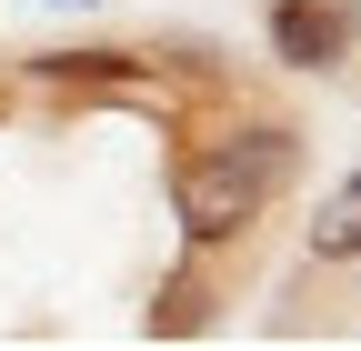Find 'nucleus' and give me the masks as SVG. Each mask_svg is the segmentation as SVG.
I'll list each match as a JSON object with an SVG mask.
<instances>
[{
  "instance_id": "20e7f679",
  "label": "nucleus",
  "mask_w": 361,
  "mask_h": 351,
  "mask_svg": "<svg viewBox=\"0 0 361 351\" xmlns=\"http://www.w3.org/2000/svg\"><path fill=\"white\" fill-rule=\"evenodd\" d=\"M40 80H51V91H101V80H130L141 61L130 51H51V61H30Z\"/></svg>"
},
{
  "instance_id": "f03ea898",
  "label": "nucleus",
  "mask_w": 361,
  "mask_h": 351,
  "mask_svg": "<svg viewBox=\"0 0 361 351\" xmlns=\"http://www.w3.org/2000/svg\"><path fill=\"white\" fill-rule=\"evenodd\" d=\"M361 40V11L351 0H271V51L291 70H341Z\"/></svg>"
},
{
  "instance_id": "7ed1b4c3",
  "label": "nucleus",
  "mask_w": 361,
  "mask_h": 351,
  "mask_svg": "<svg viewBox=\"0 0 361 351\" xmlns=\"http://www.w3.org/2000/svg\"><path fill=\"white\" fill-rule=\"evenodd\" d=\"M311 261H361V171L311 211Z\"/></svg>"
},
{
  "instance_id": "f257e3e1",
  "label": "nucleus",
  "mask_w": 361,
  "mask_h": 351,
  "mask_svg": "<svg viewBox=\"0 0 361 351\" xmlns=\"http://www.w3.org/2000/svg\"><path fill=\"white\" fill-rule=\"evenodd\" d=\"M291 171H301V130L291 121H231V130H211V141L180 151L171 171V211H180V241H241L271 201L291 191Z\"/></svg>"
}]
</instances>
